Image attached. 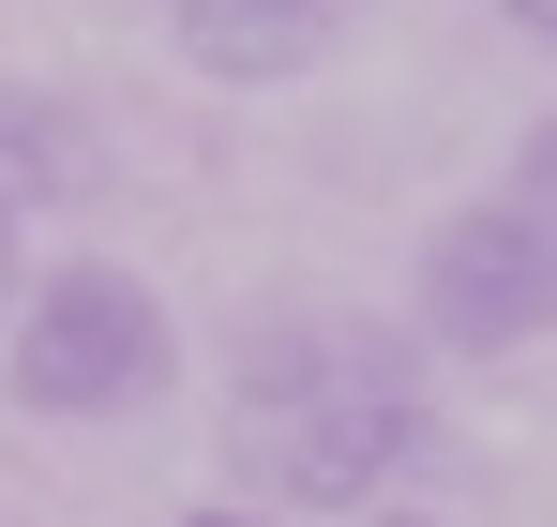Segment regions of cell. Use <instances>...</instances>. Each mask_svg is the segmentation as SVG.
Segmentation results:
<instances>
[{"label":"cell","instance_id":"52a82bcc","mask_svg":"<svg viewBox=\"0 0 557 527\" xmlns=\"http://www.w3.org/2000/svg\"><path fill=\"white\" fill-rule=\"evenodd\" d=\"M15 286H30V257H15V211H0V317H15Z\"/></svg>","mask_w":557,"mask_h":527},{"label":"cell","instance_id":"5b68a950","mask_svg":"<svg viewBox=\"0 0 557 527\" xmlns=\"http://www.w3.org/2000/svg\"><path fill=\"white\" fill-rule=\"evenodd\" d=\"M30 196H91V121L61 90L0 76V211H30Z\"/></svg>","mask_w":557,"mask_h":527},{"label":"cell","instance_id":"6da1fadb","mask_svg":"<svg viewBox=\"0 0 557 527\" xmlns=\"http://www.w3.org/2000/svg\"><path fill=\"white\" fill-rule=\"evenodd\" d=\"M422 347L332 302H272L226 361V467L257 513H362L422 467Z\"/></svg>","mask_w":557,"mask_h":527},{"label":"cell","instance_id":"3957f363","mask_svg":"<svg viewBox=\"0 0 557 527\" xmlns=\"http://www.w3.org/2000/svg\"><path fill=\"white\" fill-rule=\"evenodd\" d=\"M528 332H557V196H467L422 242V317L407 347L453 361H512Z\"/></svg>","mask_w":557,"mask_h":527},{"label":"cell","instance_id":"7a4b0ae2","mask_svg":"<svg viewBox=\"0 0 557 527\" xmlns=\"http://www.w3.org/2000/svg\"><path fill=\"white\" fill-rule=\"evenodd\" d=\"M166 377H182V332H166L151 271L121 257H46L0 317V392L30 422H136Z\"/></svg>","mask_w":557,"mask_h":527},{"label":"cell","instance_id":"ba28073f","mask_svg":"<svg viewBox=\"0 0 557 527\" xmlns=\"http://www.w3.org/2000/svg\"><path fill=\"white\" fill-rule=\"evenodd\" d=\"M497 15H512V30H528V46H557V0H497Z\"/></svg>","mask_w":557,"mask_h":527},{"label":"cell","instance_id":"277c9868","mask_svg":"<svg viewBox=\"0 0 557 527\" xmlns=\"http://www.w3.org/2000/svg\"><path fill=\"white\" fill-rule=\"evenodd\" d=\"M347 15H362V0H166L182 61H196V76H226V90L301 76L317 46H347Z\"/></svg>","mask_w":557,"mask_h":527},{"label":"cell","instance_id":"9c48e42d","mask_svg":"<svg viewBox=\"0 0 557 527\" xmlns=\"http://www.w3.org/2000/svg\"><path fill=\"white\" fill-rule=\"evenodd\" d=\"M182 527H272V513H182Z\"/></svg>","mask_w":557,"mask_h":527},{"label":"cell","instance_id":"8992f818","mask_svg":"<svg viewBox=\"0 0 557 527\" xmlns=\"http://www.w3.org/2000/svg\"><path fill=\"white\" fill-rule=\"evenodd\" d=\"M512 196H557V121L528 136V151H512Z\"/></svg>","mask_w":557,"mask_h":527},{"label":"cell","instance_id":"30bf717a","mask_svg":"<svg viewBox=\"0 0 557 527\" xmlns=\"http://www.w3.org/2000/svg\"><path fill=\"white\" fill-rule=\"evenodd\" d=\"M376 527H422V513H376Z\"/></svg>","mask_w":557,"mask_h":527}]
</instances>
